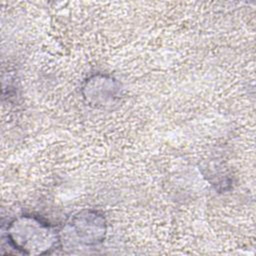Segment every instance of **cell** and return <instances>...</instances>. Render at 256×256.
Wrapping results in <instances>:
<instances>
[{
    "instance_id": "obj_2",
    "label": "cell",
    "mask_w": 256,
    "mask_h": 256,
    "mask_svg": "<svg viewBox=\"0 0 256 256\" xmlns=\"http://www.w3.org/2000/svg\"><path fill=\"white\" fill-rule=\"evenodd\" d=\"M105 219L95 211H84L74 215L67 224L69 240L83 246H94L103 241L106 233Z\"/></svg>"
},
{
    "instance_id": "obj_1",
    "label": "cell",
    "mask_w": 256,
    "mask_h": 256,
    "mask_svg": "<svg viewBox=\"0 0 256 256\" xmlns=\"http://www.w3.org/2000/svg\"><path fill=\"white\" fill-rule=\"evenodd\" d=\"M6 238L13 249L27 255L49 254L61 242L60 235L49 223L32 215L12 220Z\"/></svg>"
}]
</instances>
